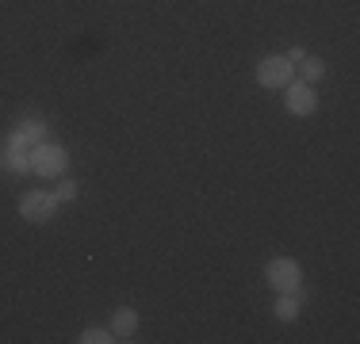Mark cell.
<instances>
[{"label":"cell","instance_id":"10","mask_svg":"<svg viewBox=\"0 0 360 344\" xmlns=\"http://www.w3.org/2000/svg\"><path fill=\"white\" fill-rule=\"evenodd\" d=\"M77 340H81V344H115V333H111V329H100V325H89V329H84Z\"/></svg>","mask_w":360,"mask_h":344},{"label":"cell","instance_id":"6","mask_svg":"<svg viewBox=\"0 0 360 344\" xmlns=\"http://www.w3.org/2000/svg\"><path fill=\"white\" fill-rule=\"evenodd\" d=\"M42 138H46V123H42V115H27V119H20V126H15L12 134H8V142L0 145V150L31 153V145H39Z\"/></svg>","mask_w":360,"mask_h":344},{"label":"cell","instance_id":"1","mask_svg":"<svg viewBox=\"0 0 360 344\" xmlns=\"http://www.w3.org/2000/svg\"><path fill=\"white\" fill-rule=\"evenodd\" d=\"M65 168H70V150L58 142H46L42 138L39 145H31V172L42 180H62Z\"/></svg>","mask_w":360,"mask_h":344},{"label":"cell","instance_id":"2","mask_svg":"<svg viewBox=\"0 0 360 344\" xmlns=\"http://www.w3.org/2000/svg\"><path fill=\"white\" fill-rule=\"evenodd\" d=\"M58 206H62V199H58L54 192L31 187V192L20 195V218L31 222V226H42V222H50V218L58 214Z\"/></svg>","mask_w":360,"mask_h":344},{"label":"cell","instance_id":"9","mask_svg":"<svg viewBox=\"0 0 360 344\" xmlns=\"http://www.w3.org/2000/svg\"><path fill=\"white\" fill-rule=\"evenodd\" d=\"M295 69H299V81H307V84H319L326 77V62L314 54H303V62H295Z\"/></svg>","mask_w":360,"mask_h":344},{"label":"cell","instance_id":"8","mask_svg":"<svg viewBox=\"0 0 360 344\" xmlns=\"http://www.w3.org/2000/svg\"><path fill=\"white\" fill-rule=\"evenodd\" d=\"M272 314H276V322H295L303 314V291H280L276 303H272Z\"/></svg>","mask_w":360,"mask_h":344},{"label":"cell","instance_id":"7","mask_svg":"<svg viewBox=\"0 0 360 344\" xmlns=\"http://www.w3.org/2000/svg\"><path fill=\"white\" fill-rule=\"evenodd\" d=\"M111 333H115V340H131L134 333H139V310L134 306H119L115 314H111Z\"/></svg>","mask_w":360,"mask_h":344},{"label":"cell","instance_id":"5","mask_svg":"<svg viewBox=\"0 0 360 344\" xmlns=\"http://www.w3.org/2000/svg\"><path fill=\"white\" fill-rule=\"evenodd\" d=\"M284 107L291 111V115H299V119H311L314 111H319V92H314V84H307V81H291L284 84Z\"/></svg>","mask_w":360,"mask_h":344},{"label":"cell","instance_id":"12","mask_svg":"<svg viewBox=\"0 0 360 344\" xmlns=\"http://www.w3.org/2000/svg\"><path fill=\"white\" fill-rule=\"evenodd\" d=\"M303 54H307V50H303V46H291V50H288V54H284V58H288V62H291V65H295V62H303Z\"/></svg>","mask_w":360,"mask_h":344},{"label":"cell","instance_id":"11","mask_svg":"<svg viewBox=\"0 0 360 344\" xmlns=\"http://www.w3.org/2000/svg\"><path fill=\"white\" fill-rule=\"evenodd\" d=\"M54 195H58L62 203H73V199H77V184H73V180H65V176H62V184L54 187Z\"/></svg>","mask_w":360,"mask_h":344},{"label":"cell","instance_id":"3","mask_svg":"<svg viewBox=\"0 0 360 344\" xmlns=\"http://www.w3.org/2000/svg\"><path fill=\"white\" fill-rule=\"evenodd\" d=\"M264 279H269V287L276 295L280 291H303V264L295 256H272L264 264Z\"/></svg>","mask_w":360,"mask_h":344},{"label":"cell","instance_id":"4","mask_svg":"<svg viewBox=\"0 0 360 344\" xmlns=\"http://www.w3.org/2000/svg\"><path fill=\"white\" fill-rule=\"evenodd\" d=\"M253 77H257V84H261V88H276L280 92L284 84L295 81V65H291L284 54H264L261 62H257Z\"/></svg>","mask_w":360,"mask_h":344}]
</instances>
